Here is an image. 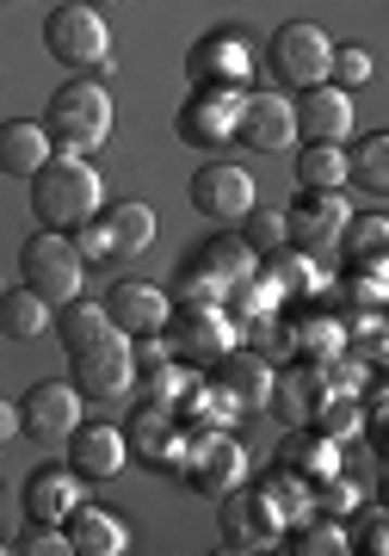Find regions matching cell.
Segmentation results:
<instances>
[{
  "instance_id": "cell-1",
  "label": "cell",
  "mask_w": 389,
  "mask_h": 556,
  "mask_svg": "<svg viewBox=\"0 0 389 556\" xmlns=\"http://www.w3.org/2000/svg\"><path fill=\"white\" fill-rule=\"evenodd\" d=\"M38 124H43V137H50L57 155H93V149L112 142L117 105H112V93H105V80L75 75V80H62L57 93L43 100V118Z\"/></svg>"
},
{
  "instance_id": "cell-2",
  "label": "cell",
  "mask_w": 389,
  "mask_h": 556,
  "mask_svg": "<svg viewBox=\"0 0 389 556\" xmlns=\"http://www.w3.org/2000/svg\"><path fill=\"white\" fill-rule=\"evenodd\" d=\"M99 204H105V179L87 155H50L32 174V217L38 229H80L87 217H99Z\"/></svg>"
},
{
  "instance_id": "cell-3",
  "label": "cell",
  "mask_w": 389,
  "mask_h": 556,
  "mask_svg": "<svg viewBox=\"0 0 389 556\" xmlns=\"http://www.w3.org/2000/svg\"><path fill=\"white\" fill-rule=\"evenodd\" d=\"M43 50L75 75H112V31H105V13L87 0H68L43 20Z\"/></svg>"
},
{
  "instance_id": "cell-4",
  "label": "cell",
  "mask_w": 389,
  "mask_h": 556,
  "mask_svg": "<svg viewBox=\"0 0 389 556\" xmlns=\"http://www.w3.org/2000/svg\"><path fill=\"white\" fill-rule=\"evenodd\" d=\"M161 346H167L186 371H211L216 358L235 346V316L223 303H174V316L161 328Z\"/></svg>"
},
{
  "instance_id": "cell-5",
  "label": "cell",
  "mask_w": 389,
  "mask_h": 556,
  "mask_svg": "<svg viewBox=\"0 0 389 556\" xmlns=\"http://www.w3.org/2000/svg\"><path fill=\"white\" fill-rule=\"evenodd\" d=\"M80 278H87V260L75 254V241L62 236V229H38V236L20 248V285L38 291L50 309L80 298Z\"/></svg>"
},
{
  "instance_id": "cell-6",
  "label": "cell",
  "mask_w": 389,
  "mask_h": 556,
  "mask_svg": "<svg viewBox=\"0 0 389 556\" xmlns=\"http://www.w3.org/2000/svg\"><path fill=\"white\" fill-rule=\"evenodd\" d=\"M248 477V452L229 439V427H198L186 433V457H179V482L198 495H229Z\"/></svg>"
},
{
  "instance_id": "cell-7",
  "label": "cell",
  "mask_w": 389,
  "mask_h": 556,
  "mask_svg": "<svg viewBox=\"0 0 389 556\" xmlns=\"http://www.w3.org/2000/svg\"><path fill=\"white\" fill-rule=\"evenodd\" d=\"M68 383L80 390V402L130 396V383H137V358H130V340L112 328L105 340H93V346L68 353Z\"/></svg>"
},
{
  "instance_id": "cell-8",
  "label": "cell",
  "mask_w": 389,
  "mask_h": 556,
  "mask_svg": "<svg viewBox=\"0 0 389 556\" xmlns=\"http://www.w3.org/2000/svg\"><path fill=\"white\" fill-rule=\"evenodd\" d=\"M328 56H334V38L322 31L315 20H285L266 43V62L285 87H315L328 80Z\"/></svg>"
},
{
  "instance_id": "cell-9",
  "label": "cell",
  "mask_w": 389,
  "mask_h": 556,
  "mask_svg": "<svg viewBox=\"0 0 389 556\" xmlns=\"http://www.w3.org/2000/svg\"><path fill=\"white\" fill-rule=\"evenodd\" d=\"M80 390L68 378H43L20 396V433L38 439V445H62V439L80 427Z\"/></svg>"
},
{
  "instance_id": "cell-10",
  "label": "cell",
  "mask_w": 389,
  "mask_h": 556,
  "mask_svg": "<svg viewBox=\"0 0 389 556\" xmlns=\"http://www.w3.org/2000/svg\"><path fill=\"white\" fill-rule=\"evenodd\" d=\"M334 390H340V378H334V358H328V365H315V358H297V365L273 371V402H266V408H273L285 427H310Z\"/></svg>"
},
{
  "instance_id": "cell-11",
  "label": "cell",
  "mask_w": 389,
  "mask_h": 556,
  "mask_svg": "<svg viewBox=\"0 0 389 556\" xmlns=\"http://www.w3.org/2000/svg\"><path fill=\"white\" fill-rule=\"evenodd\" d=\"M235 142L253 149V155H278V149H297V112L285 93H266V87H248L241 93V112H235Z\"/></svg>"
},
{
  "instance_id": "cell-12",
  "label": "cell",
  "mask_w": 389,
  "mask_h": 556,
  "mask_svg": "<svg viewBox=\"0 0 389 556\" xmlns=\"http://www.w3.org/2000/svg\"><path fill=\"white\" fill-rule=\"evenodd\" d=\"M186 433H192V427H186L174 408H161V402H142L137 415L124 420V445H130V457H142L149 470H167V477H179Z\"/></svg>"
},
{
  "instance_id": "cell-13",
  "label": "cell",
  "mask_w": 389,
  "mask_h": 556,
  "mask_svg": "<svg viewBox=\"0 0 389 556\" xmlns=\"http://www.w3.org/2000/svg\"><path fill=\"white\" fill-rule=\"evenodd\" d=\"M223 501V551H260V544H278L285 538V519H278V507L266 501V489L253 482V489H241L235 482L229 495H216Z\"/></svg>"
},
{
  "instance_id": "cell-14",
  "label": "cell",
  "mask_w": 389,
  "mask_h": 556,
  "mask_svg": "<svg viewBox=\"0 0 389 556\" xmlns=\"http://www.w3.org/2000/svg\"><path fill=\"white\" fill-rule=\"evenodd\" d=\"M253 199H260V192H253V174L235 167V161H204L192 174V211L204 223H216V229L241 223V211H248Z\"/></svg>"
},
{
  "instance_id": "cell-15",
  "label": "cell",
  "mask_w": 389,
  "mask_h": 556,
  "mask_svg": "<svg viewBox=\"0 0 389 556\" xmlns=\"http://www.w3.org/2000/svg\"><path fill=\"white\" fill-rule=\"evenodd\" d=\"M105 316L124 340H142V334H161L167 316H174V291H161L149 278H117L105 291Z\"/></svg>"
},
{
  "instance_id": "cell-16",
  "label": "cell",
  "mask_w": 389,
  "mask_h": 556,
  "mask_svg": "<svg viewBox=\"0 0 389 556\" xmlns=\"http://www.w3.org/2000/svg\"><path fill=\"white\" fill-rule=\"evenodd\" d=\"M303 192V186H297ZM352 217V204L340 192H303V199L285 211V248L297 254H328L334 241H340V223Z\"/></svg>"
},
{
  "instance_id": "cell-17",
  "label": "cell",
  "mask_w": 389,
  "mask_h": 556,
  "mask_svg": "<svg viewBox=\"0 0 389 556\" xmlns=\"http://www.w3.org/2000/svg\"><path fill=\"white\" fill-rule=\"evenodd\" d=\"M241 93L248 87H192V100L179 105V137L192 149H223L235 142V112H241Z\"/></svg>"
},
{
  "instance_id": "cell-18",
  "label": "cell",
  "mask_w": 389,
  "mask_h": 556,
  "mask_svg": "<svg viewBox=\"0 0 389 556\" xmlns=\"http://www.w3.org/2000/svg\"><path fill=\"white\" fill-rule=\"evenodd\" d=\"M303 100H291L297 112V142H347L352 137V93L334 87V80H315V87H297Z\"/></svg>"
},
{
  "instance_id": "cell-19",
  "label": "cell",
  "mask_w": 389,
  "mask_h": 556,
  "mask_svg": "<svg viewBox=\"0 0 389 556\" xmlns=\"http://www.w3.org/2000/svg\"><path fill=\"white\" fill-rule=\"evenodd\" d=\"M68 445V470L80 482H112L124 464H130V445H124V427H105V420H80L75 433L62 439Z\"/></svg>"
},
{
  "instance_id": "cell-20",
  "label": "cell",
  "mask_w": 389,
  "mask_h": 556,
  "mask_svg": "<svg viewBox=\"0 0 389 556\" xmlns=\"http://www.w3.org/2000/svg\"><path fill=\"white\" fill-rule=\"evenodd\" d=\"M186 75L192 87H248L253 75V50L241 31H211V38L192 43V56H186Z\"/></svg>"
},
{
  "instance_id": "cell-21",
  "label": "cell",
  "mask_w": 389,
  "mask_h": 556,
  "mask_svg": "<svg viewBox=\"0 0 389 556\" xmlns=\"http://www.w3.org/2000/svg\"><path fill=\"white\" fill-rule=\"evenodd\" d=\"M204 378L223 383L241 415H248V408L260 415V408L273 402V365H266V353H253V346H229V353L216 358L211 371H204Z\"/></svg>"
},
{
  "instance_id": "cell-22",
  "label": "cell",
  "mask_w": 389,
  "mask_h": 556,
  "mask_svg": "<svg viewBox=\"0 0 389 556\" xmlns=\"http://www.w3.org/2000/svg\"><path fill=\"white\" fill-rule=\"evenodd\" d=\"M20 501H25V519H38V526H62V519L87 501V482H80L68 464H38V470L25 477V495Z\"/></svg>"
},
{
  "instance_id": "cell-23",
  "label": "cell",
  "mask_w": 389,
  "mask_h": 556,
  "mask_svg": "<svg viewBox=\"0 0 389 556\" xmlns=\"http://www.w3.org/2000/svg\"><path fill=\"white\" fill-rule=\"evenodd\" d=\"M62 532H68V556H124L130 551V526L93 501H80L75 514L62 519Z\"/></svg>"
},
{
  "instance_id": "cell-24",
  "label": "cell",
  "mask_w": 389,
  "mask_h": 556,
  "mask_svg": "<svg viewBox=\"0 0 389 556\" xmlns=\"http://www.w3.org/2000/svg\"><path fill=\"white\" fill-rule=\"evenodd\" d=\"M50 155H57V149H50V137H43L38 118H7L0 124V174L7 179H32Z\"/></svg>"
},
{
  "instance_id": "cell-25",
  "label": "cell",
  "mask_w": 389,
  "mask_h": 556,
  "mask_svg": "<svg viewBox=\"0 0 389 556\" xmlns=\"http://www.w3.org/2000/svg\"><path fill=\"white\" fill-rule=\"evenodd\" d=\"M99 223H105V236H112L117 260H124V254H149V248H155V211H149L142 199L99 204Z\"/></svg>"
},
{
  "instance_id": "cell-26",
  "label": "cell",
  "mask_w": 389,
  "mask_h": 556,
  "mask_svg": "<svg viewBox=\"0 0 389 556\" xmlns=\"http://www.w3.org/2000/svg\"><path fill=\"white\" fill-rule=\"evenodd\" d=\"M278 464L297 470L303 482H315V477H328V470H340V439L315 433V427H291L285 445H278Z\"/></svg>"
},
{
  "instance_id": "cell-27",
  "label": "cell",
  "mask_w": 389,
  "mask_h": 556,
  "mask_svg": "<svg viewBox=\"0 0 389 556\" xmlns=\"http://www.w3.org/2000/svg\"><path fill=\"white\" fill-rule=\"evenodd\" d=\"M50 328H57L62 353H80V346H93V340L112 334V316H105V303H93V298H68V303H57Z\"/></svg>"
},
{
  "instance_id": "cell-28",
  "label": "cell",
  "mask_w": 389,
  "mask_h": 556,
  "mask_svg": "<svg viewBox=\"0 0 389 556\" xmlns=\"http://www.w3.org/2000/svg\"><path fill=\"white\" fill-rule=\"evenodd\" d=\"M174 415L198 433V427H229L241 408L229 402V390H223V383H211V378L192 383V378H186V390H179V402H174Z\"/></svg>"
},
{
  "instance_id": "cell-29",
  "label": "cell",
  "mask_w": 389,
  "mask_h": 556,
  "mask_svg": "<svg viewBox=\"0 0 389 556\" xmlns=\"http://www.w3.org/2000/svg\"><path fill=\"white\" fill-rule=\"evenodd\" d=\"M291 174L303 192H340L347 186V149L340 142H303L291 161Z\"/></svg>"
},
{
  "instance_id": "cell-30",
  "label": "cell",
  "mask_w": 389,
  "mask_h": 556,
  "mask_svg": "<svg viewBox=\"0 0 389 556\" xmlns=\"http://www.w3.org/2000/svg\"><path fill=\"white\" fill-rule=\"evenodd\" d=\"M347 186H359L365 199H384L389 192V137L384 130H371L347 149Z\"/></svg>"
},
{
  "instance_id": "cell-31",
  "label": "cell",
  "mask_w": 389,
  "mask_h": 556,
  "mask_svg": "<svg viewBox=\"0 0 389 556\" xmlns=\"http://www.w3.org/2000/svg\"><path fill=\"white\" fill-rule=\"evenodd\" d=\"M260 278L273 285L278 298H315V291H322L315 254H297V248H278V254H266V260H260Z\"/></svg>"
},
{
  "instance_id": "cell-32",
  "label": "cell",
  "mask_w": 389,
  "mask_h": 556,
  "mask_svg": "<svg viewBox=\"0 0 389 556\" xmlns=\"http://www.w3.org/2000/svg\"><path fill=\"white\" fill-rule=\"evenodd\" d=\"M50 303L38 298V291H25V285H13V291H0V334L7 340H38L50 334Z\"/></svg>"
},
{
  "instance_id": "cell-33",
  "label": "cell",
  "mask_w": 389,
  "mask_h": 556,
  "mask_svg": "<svg viewBox=\"0 0 389 556\" xmlns=\"http://www.w3.org/2000/svg\"><path fill=\"white\" fill-rule=\"evenodd\" d=\"M285 551H297V556H347L352 551V532L334 514H315V519L303 514L291 526V544H285Z\"/></svg>"
},
{
  "instance_id": "cell-34",
  "label": "cell",
  "mask_w": 389,
  "mask_h": 556,
  "mask_svg": "<svg viewBox=\"0 0 389 556\" xmlns=\"http://www.w3.org/2000/svg\"><path fill=\"white\" fill-rule=\"evenodd\" d=\"M291 346L303 358H315V365H328V358H340L347 346H340V316H328V309H310V316L291 321Z\"/></svg>"
},
{
  "instance_id": "cell-35",
  "label": "cell",
  "mask_w": 389,
  "mask_h": 556,
  "mask_svg": "<svg viewBox=\"0 0 389 556\" xmlns=\"http://www.w3.org/2000/svg\"><path fill=\"white\" fill-rule=\"evenodd\" d=\"M384 241H389V217L384 211H365V217H347L340 223V254L347 260H384Z\"/></svg>"
},
{
  "instance_id": "cell-36",
  "label": "cell",
  "mask_w": 389,
  "mask_h": 556,
  "mask_svg": "<svg viewBox=\"0 0 389 556\" xmlns=\"http://www.w3.org/2000/svg\"><path fill=\"white\" fill-rule=\"evenodd\" d=\"M260 489H266V501H273L278 507V519H285V526H291V519H303L310 514V482L297 477V470H285V464H273V470H266V477H260Z\"/></svg>"
},
{
  "instance_id": "cell-37",
  "label": "cell",
  "mask_w": 389,
  "mask_h": 556,
  "mask_svg": "<svg viewBox=\"0 0 389 556\" xmlns=\"http://www.w3.org/2000/svg\"><path fill=\"white\" fill-rule=\"evenodd\" d=\"M241 241H248L260 260L278 254V248H285V211H278V204H260V199H253L248 211H241Z\"/></svg>"
},
{
  "instance_id": "cell-38",
  "label": "cell",
  "mask_w": 389,
  "mask_h": 556,
  "mask_svg": "<svg viewBox=\"0 0 389 556\" xmlns=\"http://www.w3.org/2000/svg\"><path fill=\"white\" fill-rule=\"evenodd\" d=\"M377 75V62H371V50L365 43H334V56H328V80L334 87H365V80Z\"/></svg>"
},
{
  "instance_id": "cell-39",
  "label": "cell",
  "mask_w": 389,
  "mask_h": 556,
  "mask_svg": "<svg viewBox=\"0 0 389 556\" xmlns=\"http://www.w3.org/2000/svg\"><path fill=\"white\" fill-rule=\"evenodd\" d=\"M347 298L365 309H384V260H347Z\"/></svg>"
},
{
  "instance_id": "cell-40",
  "label": "cell",
  "mask_w": 389,
  "mask_h": 556,
  "mask_svg": "<svg viewBox=\"0 0 389 556\" xmlns=\"http://www.w3.org/2000/svg\"><path fill=\"white\" fill-rule=\"evenodd\" d=\"M20 556H68V532L62 526H38V519H25L20 544H13Z\"/></svg>"
},
{
  "instance_id": "cell-41",
  "label": "cell",
  "mask_w": 389,
  "mask_h": 556,
  "mask_svg": "<svg viewBox=\"0 0 389 556\" xmlns=\"http://www.w3.org/2000/svg\"><path fill=\"white\" fill-rule=\"evenodd\" d=\"M310 489H322V501H310V507H322V514H347V507H359V482H347L340 470H328V477H315Z\"/></svg>"
},
{
  "instance_id": "cell-42",
  "label": "cell",
  "mask_w": 389,
  "mask_h": 556,
  "mask_svg": "<svg viewBox=\"0 0 389 556\" xmlns=\"http://www.w3.org/2000/svg\"><path fill=\"white\" fill-rule=\"evenodd\" d=\"M68 241H75V254L93 266V260H117V248H112V236H105V223L99 217H87L80 229H68Z\"/></svg>"
},
{
  "instance_id": "cell-43",
  "label": "cell",
  "mask_w": 389,
  "mask_h": 556,
  "mask_svg": "<svg viewBox=\"0 0 389 556\" xmlns=\"http://www.w3.org/2000/svg\"><path fill=\"white\" fill-rule=\"evenodd\" d=\"M359 551H365V556H384V551H389L384 507H365V519H359Z\"/></svg>"
},
{
  "instance_id": "cell-44",
  "label": "cell",
  "mask_w": 389,
  "mask_h": 556,
  "mask_svg": "<svg viewBox=\"0 0 389 556\" xmlns=\"http://www.w3.org/2000/svg\"><path fill=\"white\" fill-rule=\"evenodd\" d=\"M13 433H20V402H7V396H0V445H7Z\"/></svg>"
},
{
  "instance_id": "cell-45",
  "label": "cell",
  "mask_w": 389,
  "mask_h": 556,
  "mask_svg": "<svg viewBox=\"0 0 389 556\" xmlns=\"http://www.w3.org/2000/svg\"><path fill=\"white\" fill-rule=\"evenodd\" d=\"M87 7H99V0H87ZM105 7H112V0H105Z\"/></svg>"
}]
</instances>
